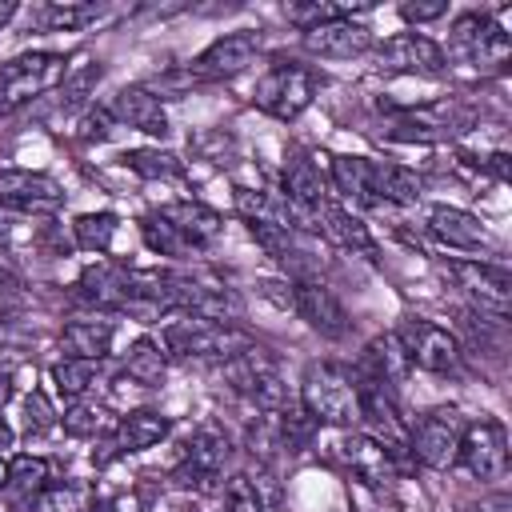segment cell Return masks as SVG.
I'll use <instances>...</instances> for the list:
<instances>
[{
	"mask_svg": "<svg viewBox=\"0 0 512 512\" xmlns=\"http://www.w3.org/2000/svg\"><path fill=\"white\" fill-rule=\"evenodd\" d=\"M300 408L312 416V424L328 428H352L360 424V392H356V372L344 364L316 360L304 368L300 380Z\"/></svg>",
	"mask_w": 512,
	"mask_h": 512,
	"instance_id": "1",
	"label": "cell"
},
{
	"mask_svg": "<svg viewBox=\"0 0 512 512\" xmlns=\"http://www.w3.org/2000/svg\"><path fill=\"white\" fill-rule=\"evenodd\" d=\"M256 340L232 324H216V320H200V316H180L172 324H164L160 348L172 360H232L240 352H248Z\"/></svg>",
	"mask_w": 512,
	"mask_h": 512,
	"instance_id": "2",
	"label": "cell"
},
{
	"mask_svg": "<svg viewBox=\"0 0 512 512\" xmlns=\"http://www.w3.org/2000/svg\"><path fill=\"white\" fill-rule=\"evenodd\" d=\"M68 76V60L60 52H20L0 64V120L32 104L36 96L60 88Z\"/></svg>",
	"mask_w": 512,
	"mask_h": 512,
	"instance_id": "3",
	"label": "cell"
},
{
	"mask_svg": "<svg viewBox=\"0 0 512 512\" xmlns=\"http://www.w3.org/2000/svg\"><path fill=\"white\" fill-rule=\"evenodd\" d=\"M312 96H316V72L304 68V64H296V60L272 64V68L256 80V88H252L256 108L268 112L272 120H284V124L296 120V116L312 104Z\"/></svg>",
	"mask_w": 512,
	"mask_h": 512,
	"instance_id": "4",
	"label": "cell"
},
{
	"mask_svg": "<svg viewBox=\"0 0 512 512\" xmlns=\"http://www.w3.org/2000/svg\"><path fill=\"white\" fill-rule=\"evenodd\" d=\"M392 336L400 340V348H404L412 368H420L428 376H456L460 372L464 352H460V344H456V336L448 328H440V324H432L424 316H404Z\"/></svg>",
	"mask_w": 512,
	"mask_h": 512,
	"instance_id": "5",
	"label": "cell"
},
{
	"mask_svg": "<svg viewBox=\"0 0 512 512\" xmlns=\"http://www.w3.org/2000/svg\"><path fill=\"white\" fill-rule=\"evenodd\" d=\"M464 424H468V420L460 416V408L440 404V408L424 412V416L404 432V448H408V456H412L416 464H424V468H432V472L452 468V464H456L460 436H464Z\"/></svg>",
	"mask_w": 512,
	"mask_h": 512,
	"instance_id": "6",
	"label": "cell"
},
{
	"mask_svg": "<svg viewBox=\"0 0 512 512\" xmlns=\"http://www.w3.org/2000/svg\"><path fill=\"white\" fill-rule=\"evenodd\" d=\"M224 376H228L232 388H236L244 400H252L260 412H280V408H288V384H284L276 360L268 356V348L252 344L248 352L224 360Z\"/></svg>",
	"mask_w": 512,
	"mask_h": 512,
	"instance_id": "7",
	"label": "cell"
},
{
	"mask_svg": "<svg viewBox=\"0 0 512 512\" xmlns=\"http://www.w3.org/2000/svg\"><path fill=\"white\" fill-rule=\"evenodd\" d=\"M452 52L476 68H504L512 52V36L492 12H464L452 20Z\"/></svg>",
	"mask_w": 512,
	"mask_h": 512,
	"instance_id": "8",
	"label": "cell"
},
{
	"mask_svg": "<svg viewBox=\"0 0 512 512\" xmlns=\"http://www.w3.org/2000/svg\"><path fill=\"white\" fill-rule=\"evenodd\" d=\"M232 460V440L220 424H200L184 452H180V464H176V484L184 488H212L224 472V464Z\"/></svg>",
	"mask_w": 512,
	"mask_h": 512,
	"instance_id": "9",
	"label": "cell"
},
{
	"mask_svg": "<svg viewBox=\"0 0 512 512\" xmlns=\"http://www.w3.org/2000/svg\"><path fill=\"white\" fill-rule=\"evenodd\" d=\"M372 60L380 72H400V76H444L448 56L444 48L424 36V32H396L372 48Z\"/></svg>",
	"mask_w": 512,
	"mask_h": 512,
	"instance_id": "10",
	"label": "cell"
},
{
	"mask_svg": "<svg viewBox=\"0 0 512 512\" xmlns=\"http://www.w3.org/2000/svg\"><path fill=\"white\" fill-rule=\"evenodd\" d=\"M456 464L476 480H500L504 468H508V432H504V424L492 420V416H480V420L464 424Z\"/></svg>",
	"mask_w": 512,
	"mask_h": 512,
	"instance_id": "11",
	"label": "cell"
},
{
	"mask_svg": "<svg viewBox=\"0 0 512 512\" xmlns=\"http://www.w3.org/2000/svg\"><path fill=\"white\" fill-rule=\"evenodd\" d=\"M0 208L12 216H56L64 208V188L48 172L0 168Z\"/></svg>",
	"mask_w": 512,
	"mask_h": 512,
	"instance_id": "12",
	"label": "cell"
},
{
	"mask_svg": "<svg viewBox=\"0 0 512 512\" xmlns=\"http://www.w3.org/2000/svg\"><path fill=\"white\" fill-rule=\"evenodd\" d=\"M288 288H292V308H296V316H300L312 332H320L324 340H344V336H348V328H352L348 308L340 304V296H336L324 280H316V276H296Z\"/></svg>",
	"mask_w": 512,
	"mask_h": 512,
	"instance_id": "13",
	"label": "cell"
},
{
	"mask_svg": "<svg viewBox=\"0 0 512 512\" xmlns=\"http://www.w3.org/2000/svg\"><path fill=\"white\" fill-rule=\"evenodd\" d=\"M260 56V36L252 28H236V32H224L216 36L192 64H188V80H232L240 76L252 60Z\"/></svg>",
	"mask_w": 512,
	"mask_h": 512,
	"instance_id": "14",
	"label": "cell"
},
{
	"mask_svg": "<svg viewBox=\"0 0 512 512\" xmlns=\"http://www.w3.org/2000/svg\"><path fill=\"white\" fill-rule=\"evenodd\" d=\"M336 456L344 460V468L364 480L368 488H380L388 484L396 472H400V448L384 444L380 436L372 432H344L340 444H336Z\"/></svg>",
	"mask_w": 512,
	"mask_h": 512,
	"instance_id": "15",
	"label": "cell"
},
{
	"mask_svg": "<svg viewBox=\"0 0 512 512\" xmlns=\"http://www.w3.org/2000/svg\"><path fill=\"white\" fill-rule=\"evenodd\" d=\"M456 284L476 300L480 312H492V316H508L512 312V272L504 264H492V260H452L448 264Z\"/></svg>",
	"mask_w": 512,
	"mask_h": 512,
	"instance_id": "16",
	"label": "cell"
},
{
	"mask_svg": "<svg viewBox=\"0 0 512 512\" xmlns=\"http://www.w3.org/2000/svg\"><path fill=\"white\" fill-rule=\"evenodd\" d=\"M300 44H304V52L324 56V60H352V56L372 52L376 36H372L368 24H360L352 16H340V20H328V24H316V28L300 32Z\"/></svg>",
	"mask_w": 512,
	"mask_h": 512,
	"instance_id": "17",
	"label": "cell"
},
{
	"mask_svg": "<svg viewBox=\"0 0 512 512\" xmlns=\"http://www.w3.org/2000/svg\"><path fill=\"white\" fill-rule=\"evenodd\" d=\"M456 124H460V112L452 104H420V108L396 112L384 124V136L388 140H400V144H432V140L452 136Z\"/></svg>",
	"mask_w": 512,
	"mask_h": 512,
	"instance_id": "18",
	"label": "cell"
},
{
	"mask_svg": "<svg viewBox=\"0 0 512 512\" xmlns=\"http://www.w3.org/2000/svg\"><path fill=\"white\" fill-rule=\"evenodd\" d=\"M128 272L132 268H120V264H108V260H96L88 264L76 284H72V296L92 304L96 312H120L132 296V284H128Z\"/></svg>",
	"mask_w": 512,
	"mask_h": 512,
	"instance_id": "19",
	"label": "cell"
},
{
	"mask_svg": "<svg viewBox=\"0 0 512 512\" xmlns=\"http://www.w3.org/2000/svg\"><path fill=\"white\" fill-rule=\"evenodd\" d=\"M156 216H160L164 224H172V228L184 236V244H188L192 252L212 248V244L220 240V232H224V216H220L216 208L200 204V200H172V204H160Z\"/></svg>",
	"mask_w": 512,
	"mask_h": 512,
	"instance_id": "20",
	"label": "cell"
},
{
	"mask_svg": "<svg viewBox=\"0 0 512 512\" xmlns=\"http://www.w3.org/2000/svg\"><path fill=\"white\" fill-rule=\"evenodd\" d=\"M104 108L120 128H136V132H148V136H168V112H164L160 96H152L144 84L120 88Z\"/></svg>",
	"mask_w": 512,
	"mask_h": 512,
	"instance_id": "21",
	"label": "cell"
},
{
	"mask_svg": "<svg viewBox=\"0 0 512 512\" xmlns=\"http://www.w3.org/2000/svg\"><path fill=\"white\" fill-rule=\"evenodd\" d=\"M424 228H428L444 248H460V252H480V248L492 244V236H488V228L480 224V216H472V212H464V208H452V204H432Z\"/></svg>",
	"mask_w": 512,
	"mask_h": 512,
	"instance_id": "22",
	"label": "cell"
},
{
	"mask_svg": "<svg viewBox=\"0 0 512 512\" xmlns=\"http://www.w3.org/2000/svg\"><path fill=\"white\" fill-rule=\"evenodd\" d=\"M316 236L332 240L336 248H348V252H360V256L376 260V240H372L368 224L356 212H348L344 204H336L332 196L316 208Z\"/></svg>",
	"mask_w": 512,
	"mask_h": 512,
	"instance_id": "23",
	"label": "cell"
},
{
	"mask_svg": "<svg viewBox=\"0 0 512 512\" xmlns=\"http://www.w3.org/2000/svg\"><path fill=\"white\" fill-rule=\"evenodd\" d=\"M328 176H332V188L344 200L380 208V200H376V160L352 156V152H336V156H328Z\"/></svg>",
	"mask_w": 512,
	"mask_h": 512,
	"instance_id": "24",
	"label": "cell"
},
{
	"mask_svg": "<svg viewBox=\"0 0 512 512\" xmlns=\"http://www.w3.org/2000/svg\"><path fill=\"white\" fill-rule=\"evenodd\" d=\"M292 208L300 212H312L328 200V180L320 176V164L308 156V152H292L288 164H284V192H280Z\"/></svg>",
	"mask_w": 512,
	"mask_h": 512,
	"instance_id": "25",
	"label": "cell"
},
{
	"mask_svg": "<svg viewBox=\"0 0 512 512\" xmlns=\"http://www.w3.org/2000/svg\"><path fill=\"white\" fill-rule=\"evenodd\" d=\"M168 416L164 412H156V408H136V412H128V416H120L116 424H112V448H116V456H128V452H144V448H156L164 436H168Z\"/></svg>",
	"mask_w": 512,
	"mask_h": 512,
	"instance_id": "26",
	"label": "cell"
},
{
	"mask_svg": "<svg viewBox=\"0 0 512 512\" xmlns=\"http://www.w3.org/2000/svg\"><path fill=\"white\" fill-rule=\"evenodd\" d=\"M408 368H412V364H408L400 340H396L392 332H384V336H372V340L364 344V356H360V368H356V372L396 392V384L408 376Z\"/></svg>",
	"mask_w": 512,
	"mask_h": 512,
	"instance_id": "27",
	"label": "cell"
},
{
	"mask_svg": "<svg viewBox=\"0 0 512 512\" xmlns=\"http://www.w3.org/2000/svg\"><path fill=\"white\" fill-rule=\"evenodd\" d=\"M112 336H116L112 320H104V316H76V320L64 324L60 344H64L68 356H76V360H96V364H100V360L108 356V348H112Z\"/></svg>",
	"mask_w": 512,
	"mask_h": 512,
	"instance_id": "28",
	"label": "cell"
},
{
	"mask_svg": "<svg viewBox=\"0 0 512 512\" xmlns=\"http://www.w3.org/2000/svg\"><path fill=\"white\" fill-rule=\"evenodd\" d=\"M420 196H424V176L416 168L376 160V200H380V208L384 204L408 208V204H420Z\"/></svg>",
	"mask_w": 512,
	"mask_h": 512,
	"instance_id": "29",
	"label": "cell"
},
{
	"mask_svg": "<svg viewBox=\"0 0 512 512\" xmlns=\"http://www.w3.org/2000/svg\"><path fill=\"white\" fill-rule=\"evenodd\" d=\"M164 372H168V356L160 348V340L152 336H136L128 356H124V376L140 388H160L164 384Z\"/></svg>",
	"mask_w": 512,
	"mask_h": 512,
	"instance_id": "30",
	"label": "cell"
},
{
	"mask_svg": "<svg viewBox=\"0 0 512 512\" xmlns=\"http://www.w3.org/2000/svg\"><path fill=\"white\" fill-rule=\"evenodd\" d=\"M96 504V492L88 484H44L24 500V512H88Z\"/></svg>",
	"mask_w": 512,
	"mask_h": 512,
	"instance_id": "31",
	"label": "cell"
},
{
	"mask_svg": "<svg viewBox=\"0 0 512 512\" xmlns=\"http://www.w3.org/2000/svg\"><path fill=\"white\" fill-rule=\"evenodd\" d=\"M100 16H104V4H76V0L72 4H40L32 12V28H40V32H80Z\"/></svg>",
	"mask_w": 512,
	"mask_h": 512,
	"instance_id": "32",
	"label": "cell"
},
{
	"mask_svg": "<svg viewBox=\"0 0 512 512\" xmlns=\"http://www.w3.org/2000/svg\"><path fill=\"white\" fill-rule=\"evenodd\" d=\"M52 388H56V396L64 400V404H76V400H84V392L92 388V380H96V360H76V356H64V360H56L52 364Z\"/></svg>",
	"mask_w": 512,
	"mask_h": 512,
	"instance_id": "33",
	"label": "cell"
},
{
	"mask_svg": "<svg viewBox=\"0 0 512 512\" xmlns=\"http://www.w3.org/2000/svg\"><path fill=\"white\" fill-rule=\"evenodd\" d=\"M116 232H120V216L116 212H84L72 224V240L84 252H108L112 240H116Z\"/></svg>",
	"mask_w": 512,
	"mask_h": 512,
	"instance_id": "34",
	"label": "cell"
},
{
	"mask_svg": "<svg viewBox=\"0 0 512 512\" xmlns=\"http://www.w3.org/2000/svg\"><path fill=\"white\" fill-rule=\"evenodd\" d=\"M124 164L144 180H176L184 172L180 156H172L164 148H132V152H124Z\"/></svg>",
	"mask_w": 512,
	"mask_h": 512,
	"instance_id": "35",
	"label": "cell"
},
{
	"mask_svg": "<svg viewBox=\"0 0 512 512\" xmlns=\"http://www.w3.org/2000/svg\"><path fill=\"white\" fill-rule=\"evenodd\" d=\"M140 236H144V244H148L156 256H172V260H188V256H192V248L184 244V236H180L172 224H164L156 212H148V216L140 220Z\"/></svg>",
	"mask_w": 512,
	"mask_h": 512,
	"instance_id": "36",
	"label": "cell"
},
{
	"mask_svg": "<svg viewBox=\"0 0 512 512\" xmlns=\"http://www.w3.org/2000/svg\"><path fill=\"white\" fill-rule=\"evenodd\" d=\"M48 460L44 456H32V452H16L12 460H8V488H16L24 500L32 496V492H40L44 484H48Z\"/></svg>",
	"mask_w": 512,
	"mask_h": 512,
	"instance_id": "37",
	"label": "cell"
},
{
	"mask_svg": "<svg viewBox=\"0 0 512 512\" xmlns=\"http://www.w3.org/2000/svg\"><path fill=\"white\" fill-rule=\"evenodd\" d=\"M352 12H364V4H320V0H308V4H288L284 16L288 24H296L300 32L316 28V24H328V20H340V16H352Z\"/></svg>",
	"mask_w": 512,
	"mask_h": 512,
	"instance_id": "38",
	"label": "cell"
},
{
	"mask_svg": "<svg viewBox=\"0 0 512 512\" xmlns=\"http://www.w3.org/2000/svg\"><path fill=\"white\" fill-rule=\"evenodd\" d=\"M104 416H108L104 408L76 400V404H68V412H64V432L76 436V440H96L100 432H108V420H104Z\"/></svg>",
	"mask_w": 512,
	"mask_h": 512,
	"instance_id": "39",
	"label": "cell"
},
{
	"mask_svg": "<svg viewBox=\"0 0 512 512\" xmlns=\"http://www.w3.org/2000/svg\"><path fill=\"white\" fill-rule=\"evenodd\" d=\"M224 512H264L260 488H256L244 472L228 476V484H224Z\"/></svg>",
	"mask_w": 512,
	"mask_h": 512,
	"instance_id": "40",
	"label": "cell"
},
{
	"mask_svg": "<svg viewBox=\"0 0 512 512\" xmlns=\"http://www.w3.org/2000/svg\"><path fill=\"white\" fill-rule=\"evenodd\" d=\"M52 424H56V412H52L48 396L32 388V396L24 400V432H28V436H36V432H48Z\"/></svg>",
	"mask_w": 512,
	"mask_h": 512,
	"instance_id": "41",
	"label": "cell"
},
{
	"mask_svg": "<svg viewBox=\"0 0 512 512\" xmlns=\"http://www.w3.org/2000/svg\"><path fill=\"white\" fill-rule=\"evenodd\" d=\"M24 304H28V292H24V284H20L12 272H4V268H0V320L16 316Z\"/></svg>",
	"mask_w": 512,
	"mask_h": 512,
	"instance_id": "42",
	"label": "cell"
},
{
	"mask_svg": "<svg viewBox=\"0 0 512 512\" xmlns=\"http://www.w3.org/2000/svg\"><path fill=\"white\" fill-rule=\"evenodd\" d=\"M24 352H28V344L12 328H0V376H12V368L24 364Z\"/></svg>",
	"mask_w": 512,
	"mask_h": 512,
	"instance_id": "43",
	"label": "cell"
},
{
	"mask_svg": "<svg viewBox=\"0 0 512 512\" xmlns=\"http://www.w3.org/2000/svg\"><path fill=\"white\" fill-rule=\"evenodd\" d=\"M400 16H404L408 24H428V20L448 16V4H444V0H428V4H420V0L412 4V0H408V4H400Z\"/></svg>",
	"mask_w": 512,
	"mask_h": 512,
	"instance_id": "44",
	"label": "cell"
},
{
	"mask_svg": "<svg viewBox=\"0 0 512 512\" xmlns=\"http://www.w3.org/2000/svg\"><path fill=\"white\" fill-rule=\"evenodd\" d=\"M472 512H512V496L508 492H492L480 504H472Z\"/></svg>",
	"mask_w": 512,
	"mask_h": 512,
	"instance_id": "45",
	"label": "cell"
},
{
	"mask_svg": "<svg viewBox=\"0 0 512 512\" xmlns=\"http://www.w3.org/2000/svg\"><path fill=\"white\" fill-rule=\"evenodd\" d=\"M12 228H16V216H12L8 208H0V244L12 240Z\"/></svg>",
	"mask_w": 512,
	"mask_h": 512,
	"instance_id": "46",
	"label": "cell"
},
{
	"mask_svg": "<svg viewBox=\"0 0 512 512\" xmlns=\"http://www.w3.org/2000/svg\"><path fill=\"white\" fill-rule=\"evenodd\" d=\"M12 440H16V432H12V424L0 416V452H4V448H12Z\"/></svg>",
	"mask_w": 512,
	"mask_h": 512,
	"instance_id": "47",
	"label": "cell"
},
{
	"mask_svg": "<svg viewBox=\"0 0 512 512\" xmlns=\"http://www.w3.org/2000/svg\"><path fill=\"white\" fill-rule=\"evenodd\" d=\"M12 16H16V4H0V28H4Z\"/></svg>",
	"mask_w": 512,
	"mask_h": 512,
	"instance_id": "48",
	"label": "cell"
},
{
	"mask_svg": "<svg viewBox=\"0 0 512 512\" xmlns=\"http://www.w3.org/2000/svg\"><path fill=\"white\" fill-rule=\"evenodd\" d=\"M0 488H8V460H0Z\"/></svg>",
	"mask_w": 512,
	"mask_h": 512,
	"instance_id": "49",
	"label": "cell"
}]
</instances>
